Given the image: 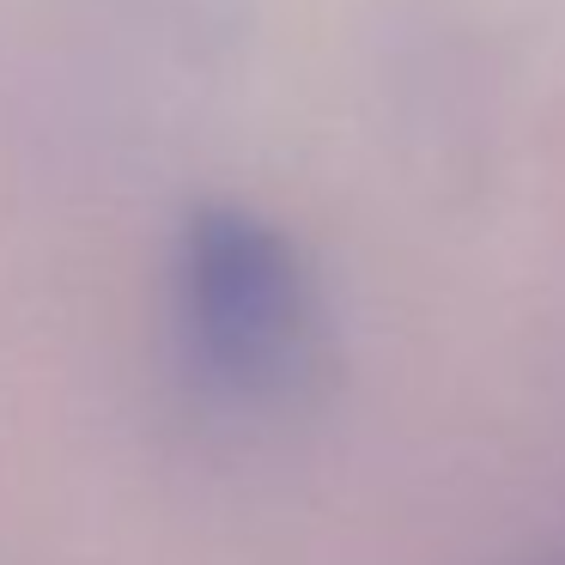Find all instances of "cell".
<instances>
[{
	"label": "cell",
	"instance_id": "cell-1",
	"mask_svg": "<svg viewBox=\"0 0 565 565\" xmlns=\"http://www.w3.org/2000/svg\"><path fill=\"white\" fill-rule=\"evenodd\" d=\"M183 310L195 353L237 390L280 383L305 353L310 298L292 244L237 207H207L189 220Z\"/></svg>",
	"mask_w": 565,
	"mask_h": 565
}]
</instances>
